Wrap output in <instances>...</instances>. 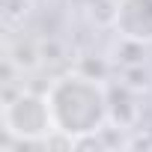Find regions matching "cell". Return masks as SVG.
I'll use <instances>...</instances> for the list:
<instances>
[{
  "label": "cell",
  "instance_id": "cell-1",
  "mask_svg": "<svg viewBox=\"0 0 152 152\" xmlns=\"http://www.w3.org/2000/svg\"><path fill=\"white\" fill-rule=\"evenodd\" d=\"M48 104L51 116L60 134L78 137L90 131H102L107 116V87L99 78H90L84 72L57 78L48 87Z\"/></svg>",
  "mask_w": 152,
  "mask_h": 152
},
{
  "label": "cell",
  "instance_id": "cell-6",
  "mask_svg": "<svg viewBox=\"0 0 152 152\" xmlns=\"http://www.w3.org/2000/svg\"><path fill=\"white\" fill-rule=\"evenodd\" d=\"M9 63H15L18 69H33V66L39 63V57H36L33 45H18V48L9 54Z\"/></svg>",
  "mask_w": 152,
  "mask_h": 152
},
{
  "label": "cell",
  "instance_id": "cell-2",
  "mask_svg": "<svg viewBox=\"0 0 152 152\" xmlns=\"http://www.w3.org/2000/svg\"><path fill=\"white\" fill-rule=\"evenodd\" d=\"M3 131L15 143H42L51 131H57L48 96L39 93H15L3 102Z\"/></svg>",
  "mask_w": 152,
  "mask_h": 152
},
{
  "label": "cell",
  "instance_id": "cell-4",
  "mask_svg": "<svg viewBox=\"0 0 152 152\" xmlns=\"http://www.w3.org/2000/svg\"><path fill=\"white\" fill-rule=\"evenodd\" d=\"M140 107L134 104V90L119 81V87H107V116L119 128H131Z\"/></svg>",
  "mask_w": 152,
  "mask_h": 152
},
{
  "label": "cell",
  "instance_id": "cell-3",
  "mask_svg": "<svg viewBox=\"0 0 152 152\" xmlns=\"http://www.w3.org/2000/svg\"><path fill=\"white\" fill-rule=\"evenodd\" d=\"M110 24L119 39L152 45V0H116Z\"/></svg>",
  "mask_w": 152,
  "mask_h": 152
},
{
  "label": "cell",
  "instance_id": "cell-5",
  "mask_svg": "<svg viewBox=\"0 0 152 152\" xmlns=\"http://www.w3.org/2000/svg\"><path fill=\"white\" fill-rule=\"evenodd\" d=\"M33 0H3V9H0V18H3L6 30H15L24 24V18L30 15Z\"/></svg>",
  "mask_w": 152,
  "mask_h": 152
}]
</instances>
